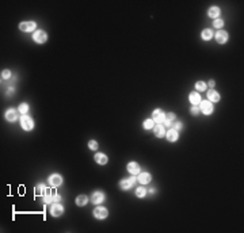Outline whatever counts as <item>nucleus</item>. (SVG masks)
I'll return each instance as SVG.
<instances>
[{"mask_svg":"<svg viewBox=\"0 0 244 233\" xmlns=\"http://www.w3.org/2000/svg\"><path fill=\"white\" fill-rule=\"evenodd\" d=\"M107 214H109L107 209H106V207H102V206L96 207V209L94 210V216H95V218H98V220L106 218V217H107Z\"/></svg>","mask_w":244,"mask_h":233,"instance_id":"nucleus-5","label":"nucleus"},{"mask_svg":"<svg viewBox=\"0 0 244 233\" xmlns=\"http://www.w3.org/2000/svg\"><path fill=\"white\" fill-rule=\"evenodd\" d=\"M137 179H139V182L141 184H148L149 182H151V175H149L148 172H140Z\"/></svg>","mask_w":244,"mask_h":233,"instance_id":"nucleus-11","label":"nucleus"},{"mask_svg":"<svg viewBox=\"0 0 244 233\" xmlns=\"http://www.w3.org/2000/svg\"><path fill=\"white\" fill-rule=\"evenodd\" d=\"M6 118H7V121H10V122H14L15 119H17V111L15 110H8L7 113H6Z\"/></svg>","mask_w":244,"mask_h":233,"instance_id":"nucleus-22","label":"nucleus"},{"mask_svg":"<svg viewBox=\"0 0 244 233\" xmlns=\"http://www.w3.org/2000/svg\"><path fill=\"white\" fill-rule=\"evenodd\" d=\"M190 102L193 103V105H198V103H201V96H199L198 92H191L190 94Z\"/></svg>","mask_w":244,"mask_h":233,"instance_id":"nucleus-20","label":"nucleus"},{"mask_svg":"<svg viewBox=\"0 0 244 233\" xmlns=\"http://www.w3.org/2000/svg\"><path fill=\"white\" fill-rule=\"evenodd\" d=\"M175 128H176V129H180V128H182V124H180V122H178V124L175 125Z\"/></svg>","mask_w":244,"mask_h":233,"instance_id":"nucleus-35","label":"nucleus"},{"mask_svg":"<svg viewBox=\"0 0 244 233\" xmlns=\"http://www.w3.org/2000/svg\"><path fill=\"white\" fill-rule=\"evenodd\" d=\"M19 29L22 31L30 33V31L35 30V23H34V22H22V23L19 24Z\"/></svg>","mask_w":244,"mask_h":233,"instance_id":"nucleus-6","label":"nucleus"},{"mask_svg":"<svg viewBox=\"0 0 244 233\" xmlns=\"http://www.w3.org/2000/svg\"><path fill=\"white\" fill-rule=\"evenodd\" d=\"M87 202H88V198H87L86 195H79V197L76 198L77 206H84V205H87Z\"/></svg>","mask_w":244,"mask_h":233,"instance_id":"nucleus-24","label":"nucleus"},{"mask_svg":"<svg viewBox=\"0 0 244 233\" xmlns=\"http://www.w3.org/2000/svg\"><path fill=\"white\" fill-rule=\"evenodd\" d=\"M91 201H92V203H95V205L102 203L103 201H105V195H103V193H101V191H96V193L92 194Z\"/></svg>","mask_w":244,"mask_h":233,"instance_id":"nucleus-10","label":"nucleus"},{"mask_svg":"<svg viewBox=\"0 0 244 233\" xmlns=\"http://www.w3.org/2000/svg\"><path fill=\"white\" fill-rule=\"evenodd\" d=\"M10 76H11V72L8 71V69H6V71L2 72V77H3V79H8Z\"/></svg>","mask_w":244,"mask_h":233,"instance_id":"nucleus-33","label":"nucleus"},{"mask_svg":"<svg viewBox=\"0 0 244 233\" xmlns=\"http://www.w3.org/2000/svg\"><path fill=\"white\" fill-rule=\"evenodd\" d=\"M20 125H22V128L24 129V130H31V129L34 128V122H33V119L30 118L29 115H26V114H23L20 116Z\"/></svg>","mask_w":244,"mask_h":233,"instance_id":"nucleus-1","label":"nucleus"},{"mask_svg":"<svg viewBox=\"0 0 244 233\" xmlns=\"http://www.w3.org/2000/svg\"><path fill=\"white\" fill-rule=\"evenodd\" d=\"M209 86H210V87H214V86H216L214 81H213V80H210V81H209Z\"/></svg>","mask_w":244,"mask_h":233,"instance_id":"nucleus-36","label":"nucleus"},{"mask_svg":"<svg viewBox=\"0 0 244 233\" xmlns=\"http://www.w3.org/2000/svg\"><path fill=\"white\" fill-rule=\"evenodd\" d=\"M49 183H50L52 187H58V186L62 183V179H61L60 175L54 174V175H52L50 178H49Z\"/></svg>","mask_w":244,"mask_h":233,"instance_id":"nucleus-9","label":"nucleus"},{"mask_svg":"<svg viewBox=\"0 0 244 233\" xmlns=\"http://www.w3.org/2000/svg\"><path fill=\"white\" fill-rule=\"evenodd\" d=\"M216 39H217L218 43H225L228 41V34L223 30H218V33L216 34Z\"/></svg>","mask_w":244,"mask_h":233,"instance_id":"nucleus-12","label":"nucleus"},{"mask_svg":"<svg viewBox=\"0 0 244 233\" xmlns=\"http://www.w3.org/2000/svg\"><path fill=\"white\" fill-rule=\"evenodd\" d=\"M61 199V197L58 194H53V203H58Z\"/></svg>","mask_w":244,"mask_h":233,"instance_id":"nucleus-34","label":"nucleus"},{"mask_svg":"<svg viewBox=\"0 0 244 233\" xmlns=\"http://www.w3.org/2000/svg\"><path fill=\"white\" fill-rule=\"evenodd\" d=\"M34 193H35L37 197H43L46 193V187L43 184H38L35 188H34Z\"/></svg>","mask_w":244,"mask_h":233,"instance_id":"nucleus-18","label":"nucleus"},{"mask_svg":"<svg viewBox=\"0 0 244 233\" xmlns=\"http://www.w3.org/2000/svg\"><path fill=\"white\" fill-rule=\"evenodd\" d=\"M50 213H52L53 217H60L61 214L64 213V209H62V206L60 203H54L50 209Z\"/></svg>","mask_w":244,"mask_h":233,"instance_id":"nucleus-8","label":"nucleus"},{"mask_svg":"<svg viewBox=\"0 0 244 233\" xmlns=\"http://www.w3.org/2000/svg\"><path fill=\"white\" fill-rule=\"evenodd\" d=\"M134 183H136V179H134V175H133L132 178H126V179H124V180H121L120 187L122 190H129Z\"/></svg>","mask_w":244,"mask_h":233,"instance_id":"nucleus-4","label":"nucleus"},{"mask_svg":"<svg viewBox=\"0 0 244 233\" xmlns=\"http://www.w3.org/2000/svg\"><path fill=\"white\" fill-rule=\"evenodd\" d=\"M164 113L161 111V110H155V111L152 113V121L157 122V124H161V122H164Z\"/></svg>","mask_w":244,"mask_h":233,"instance_id":"nucleus-7","label":"nucleus"},{"mask_svg":"<svg viewBox=\"0 0 244 233\" xmlns=\"http://www.w3.org/2000/svg\"><path fill=\"white\" fill-rule=\"evenodd\" d=\"M33 39L37 43H45L46 41H48V34H46L43 30H38V31H35V33H34Z\"/></svg>","mask_w":244,"mask_h":233,"instance_id":"nucleus-2","label":"nucleus"},{"mask_svg":"<svg viewBox=\"0 0 244 233\" xmlns=\"http://www.w3.org/2000/svg\"><path fill=\"white\" fill-rule=\"evenodd\" d=\"M201 107H199V110L203 113V114H206V115H209V114H212L213 113V105H212L209 100H202L201 103Z\"/></svg>","mask_w":244,"mask_h":233,"instance_id":"nucleus-3","label":"nucleus"},{"mask_svg":"<svg viewBox=\"0 0 244 233\" xmlns=\"http://www.w3.org/2000/svg\"><path fill=\"white\" fill-rule=\"evenodd\" d=\"M153 131H155V136L157 138H163L165 136V130H164V128H163L161 125H156V126H153Z\"/></svg>","mask_w":244,"mask_h":233,"instance_id":"nucleus-14","label":"nucleus"},{"mask_svg":"<svg viewBox=\"0 0 244 233\" xmlns=\"http://www.w3.org/2000/svg\"><path fill=\"white\" fill-rule=\"evenodd\" d=\"M195 88H197L198 91H205V90H206V84L203 83V81H197Z\"/></svg>","mask_w":244,"mask_h":233,"instance_id":"nucleus-28","label":"nucleus"},{"mask_svg":"<svg viewBox=\"0 0 244 233\" xmlns=\"http://www.w3.org/2000/svg\"><path fill=\"white\" fill-rule=\"evenodd\" d=\"M145 194H146V191H145V188L144 187H139L136 190V195L139 198H142V197H145Z\"/></svg>","mask_w":244,"mask_h":233,"instance_id":"nucleus-26","label":"nucleus"},{"mask_svg":"<svg viewBox=\"0 0 244 233\" xmlns=\"http://www.w3.org/2000/svg\"><path fill=\"white\" fill-rule=\"evenodd\" d=\"M178 137H179V134H178V131L175 130V129H171V130L167 131V140L171 141V142H174V141L178 140Z\"/></svg>","mask_w":244,"mask_h":233,"instance_id":"nucleus-15","label":"nucleus"},{"mask_svg":"<svg viewBox=\"0 0 244 233\" xmlns=\"http://www.w3.org/2000/svg\"><path fill=\"white\" fill-rule=\"evenodd\" d=\"M128 171L130 172L132 175H139L140 174V165L137 164V163H129L128 164Z\"/></svg>","mask_w":244,"mask_h":233,"instance_id":"nucleus-13","label":"nucleus"},{"mask_svg":"<svg viewBox=\"0 0 244 233\" xmlns=\"http://www.w3.org/2000/svg\"><path fill=\"white\" fill-rule=\"evenodd\" d=\"M199 111H201V110H199V107H198V106H193V107H191V110H190V113H191L193 115H198V114H199Z\"/></svg>","mask_w":244,"mask_h":233,"instance_id":"nucleus-31","label":"nucleus"},{"mask_svg":"<svg viewBox=\"0 0 244 233\" xmlns=\"http://www.w3.org/2000/svg\"><path fill=\"white\" fill-rule=\"evenodd\" d=\"M43 202L45 203L53 202V193L49 190V188H46V193H45V195H43Z\"/></svg>","mask_w":244,"mask_h":233,"instance_id":"nucleus-23","label":"nucleus"},{"mask_svg":"<svg viewBox=\"0 0 244 233\" xmlns=\"http://www.w3.org/2000/svg\"><path fill=\"white\" fill-rule=\"evenodd\" d=\"M214 27H217V29H221V27L224 26V22L221 20V19H214Z\"/></svg>","mask_w":244,"mask_h":233,"instance_id":"nucleus-30","label":"nucleus"},{"mask_svg":"<svg viewBox=\"0 0 244 233\" xmlns=\"http://www.w3.org/2000/svg\"><path fill=\"white\" fill-rule=\"evenodd\" d=\"M213 37V33H212V30H209V29H205L202 31V39H205V41H209Z\"/></svg>","mask_w":244,"mask_h":233,"instance_id":"nucleus-25","label":"nucleus"},{"mask_svg":"<svg viewBox=\"0 0 244 233\" xmlns=\"http://www.w3.org/2000/svg\"><path fill=\"white\" fill-rule=\"evenodd\" d=\"M208 15H209L210 18H214V19H217V18L220 17V8H218V7H210V8H209Z\"/></svg>","mask_w":244,"mask_h":233,"instance_id":"nucleus-17","label":"nucleus"},{"mask_svg":"<svg viewBox=\"0 0 244 233\" xmlns=\"http://www.w3.org/2000/svg\"><path fill=\"white\" fill-rule=\"evenodd\" d=\"M144 129H146V130H149V129L153 128V121L152 119H146V121H144Z\"/></svg>","mask_w":244,"mask_h":233,"instance_id":"nucleus-27","label":"nucleus"},{"mask_svg":"<svg viewBox=\"0 0 244 233\" xmlns=\"http://www.w3.org/2000/svg\"><path fill=\"white\" fill-rule=\"evenodd\" d=\"M88 146H90V149L91 150H95V149H98V144H96V141H90L88 142Z\"/></svg>","mask_w":244,"mask_h":233,"instance_id":"nucleus-32","label":"nucleus"},{"mask_svg":"<svg viewBox=\"0 0 244 233\" xmlns=\"http://www.w3.org/2000/svg\"><path fill=\"white\" fill-rule=\"evenodd\" d=\"M95 161L98 163V164H106L107 163V156L103 155V153H96L95 155Z\"/></svg>","mask_w":244,"mask_h":233,"instance_id":"nucleus-19","label":"nucleus"},{"mask_svg":"<svg viewBox=\"0 0 244 233\" xmlns=\"http://www.w3.org/2000/svg\"><path fill=\"white\" fill-rule=\"evenodd\" d=\"M149 193H151V194H155L156 190H155V188H151V190H149Z\"/></svg>","mask_w":244,"mask_h":233,"instance_id":"nucleus-37","label":"nucleus"},{"mask_svg":"<svg viewBox=\"0 0 244 233\" xmlns=\"http://www.w3.org/2000/svg\"><path fill=\"white\" fill-rule=\"evenodd\" d=\"M208 98H209L210 102H218V100H220V94H218L217 91H214V90H210L208 92Z\"/></svg>","mask_w":244,"mask_h":233,"instance_id":"nucleus-16","label":"nucleus"},{"mask_svg":"<svg viewBox=\"0 0 244 233\" xmlns=\"http://www.w3.org/2000/svg\"><path fill=\"white\" fill-rule=\"evenodd\" d=\"M27 110H29V106H27V103H22V105L19 106V111L22 113V114H26Z\"/></svg>","mask_w":244,"mask_h":233,"instance_id":"nucleus-29","label":"nucleus"},{"mask_svg":"<svg viewBox=\"0 0 244 233\" xmlns=\"http://www.w3.org/2000/svg\"><path fill=\"white\" fill-rule=\"evenodd\" d=\"M174 121H175V114H174V113H170V114H167V115L164 116V124H165V126H171Z\"/></svg>","mask_w":244,"mask_h":233,"instance_id":"nucleus-21","label":"nucleus"}]
</instances>
